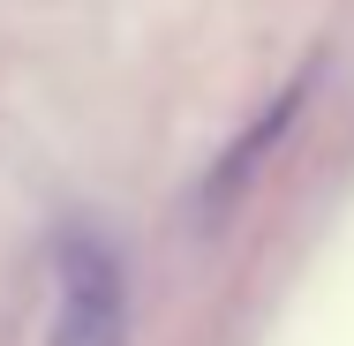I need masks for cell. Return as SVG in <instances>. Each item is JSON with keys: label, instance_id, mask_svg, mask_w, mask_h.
<instances>
[{"label": "cell", "instance_id": "7a4b0ae2", "mask_svg": "<svg viewBox=\"0 0 354 346\" xmlns=\"http://www.w3.org/2000/svg\"><path fill=\"white\" fill-rule=\"evenodd\" d=\"M301 98H309V75H294V83H286L279 98H272V106H264V113H257V121H249L241 136L226 143V158L212 166V181L196 189V218H204V226H218L226 211L241 204V189L257 181V166H264V158L279 151V136L294 128V113H301Z\"/></svg>", "mask_w": 354, "mask_h": 346}, {"label": "cell", "instance_id": "6da1fadb", "mask_svg": "<svg viewBox=\"0 0 354 346\" xmlns=\"http://www.w3.org/2000/svg\"><path fill=\"white\" fill-rule=\"evenodd\" d=\"M46 346H129V271L106 233H61Z\"/></svg>", "mask_w": 354, "mask_h": 346}]
</instances>
